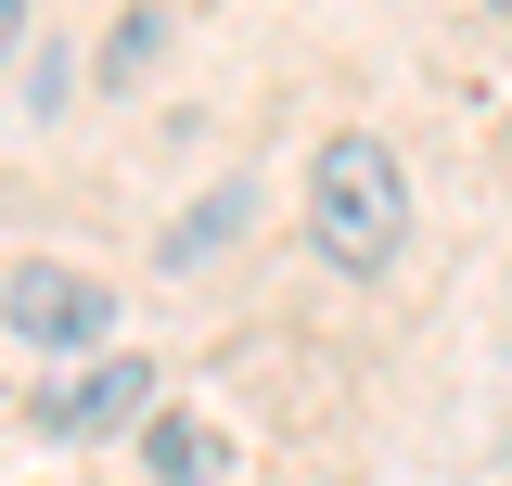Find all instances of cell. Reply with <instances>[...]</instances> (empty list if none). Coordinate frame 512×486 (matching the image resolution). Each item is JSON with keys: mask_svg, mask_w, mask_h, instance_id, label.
I'll use <instances>...</instances> for the list:
<instances>
[{"mask_svg": "<svg viewBox=\"0 0 512 486\" xmlns=\"http://www.w3.org/2000/svg\"><path fill=\"white\" fill-rule=\"evenodd\" d=\"M13 52H26V0H0V64H13Z\"/></svg>", "mask_w": 512, "mask_h": 486, "instance_id": "8", "label": "cell"}, {"mask_svg": "<svg viewBox=\"0 0 512 486\" xmlns=\"http://www.w3.org/2000/svg\"><path fill=\"white\" fill-rule=\"evenodd\" d=\"M500 13H512V0H500Z\"/></svg>", "mask_w": 512, "mask_h": 486, "instance_id": "9", "label": "cell"}, {"mask_svg": "<svg viewBox=\"0 0 512 486\" xmlns=\"http://www.w3.org/2000/svg\"><path fill=\"white\" fill-rule=\"evenodd\" d=\"M308 243L346 269V282H384L397 269V243H410V180H397V154H384L372 128H333L308 154Z\"/></svg>", "mask_w": 512, "mask_h": 486, "instance_id": "1", "label": "cell"}, {"mask_svg": "<svg viewBox=\"0 0 512 486\" xmlns=\"http://www.w3.org/2000/svg\"><path fill=\"white\" fill-rule=\"evenodd\" d=\"M0 320H13V346H39V359H103L116 282H103V269H64V256H26V269L0 282Z\"/></svg>", "mask_w": 512, "mask_h": 486, "instance_id": "2", "label": "cell"}, {"mask_svg": "<svg viewBox=\"0 0 512 486\" xmlns=\"http://www.w3.org/2000/svg\"><path fill=\"white\" fill-rule=\"evenodd\" d=\"M244 231H256V180H218L205 205H180V218L154 231V269H167V282H192V269H218Z\"/></svg>", "mask_w": 512, "mask_h": 486, "instance_id": "4", "label": "cell"}, {"mask_svg": "<svg viewBox=\"0 0 512 486\" xmlns=\"http://www.w3.org/2000/svg\"><path fill=\"white\" fill-rule=\"evenodd\" d=\"M218 448H231V435H218V423H192V410H154V423H141V461H154V486H218Z\"/></svg>", "mask_w": 512, "mask_h": 486, "instance_id": "5", "label": "cell"}, {"mask_svg": "<svg viewBox=\"0 0 512 486\" xmlns=\"http://www.w3.org/2000/svg\"><path fill=\"white\" fill-rule=\"evenodd\" d=\"M64 90H77V64H64V52H26V116H64Z\"/></svg>", "mask_w": 512, "mask_h": 486, "instance_id": "7", "label": "cell"}, {"mask_svg": "<svg viewBox=\"0 0 512 486\" xmlns=\"http://www.w3.org/2000/svg\"><path fill=\"white\" fill-rule=\"evenodd\" d=\"M154 52H167V13H154V0H128V13H116V39H103V77H141Z\"/></svg>", "mask_w": 512, "mask_h": 486, "instance_id": "6", "label": "cell"}, {"mask_svg": "<svg viewBox=\"0 0 512 486\" xmlns=\"http://www.w3.org/2000/svg\"><path fill=\"white\" fill-rule=\"evenodd\" d=\"M116 423H154V359H77L64 384H39V435L52 448L116 435Z\"/></svg>", "mask_w": 512, "mask_h": 486, "instance_id": "3", "label": "cell"}]
</instances>
